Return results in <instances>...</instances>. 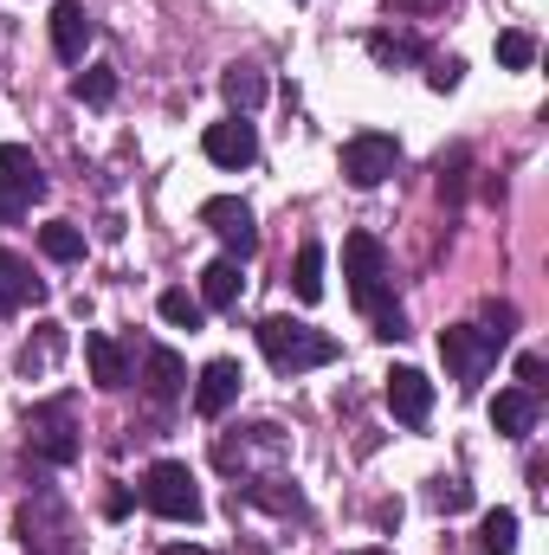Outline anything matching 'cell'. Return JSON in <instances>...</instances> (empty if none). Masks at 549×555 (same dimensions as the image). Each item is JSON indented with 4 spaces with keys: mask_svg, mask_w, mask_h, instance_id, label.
<instances>
[{
    "mask_svg": "<svg viewBox=\"0 0 549 555\" xmlns=\"http://www.w3.org/2000/svg\"><path fill=\"white\" fill-rule=\"evenodd\" d=\"M362 46H369V59H375V65H388V72L420 59V46H413V39H401V33H369Z\"/></svg>",
    "mask_w": 549,
    "mask_h": 555,
    "instance_id": "obj_25",
    "label": "cell"
},
{
    "mask_svg": "<svg viewBox=\"0 0 549 555\" xmlns=\"http://www.w3.org/2000/svg\"><path fill=\"white\" fill-rule=\"evenodd\" d=\"M478 323H485L491 336H505V343H511V330H518V304H485V310H478Z\"/></svg>",
    "mask_w": 549,
    "mask_h": 555,
    "instance_id": "obj_30",
    "label": "cell"
},
{
    "mask_svg": "<svg viewBox=\"0 0 549 555\" xmlns=\"http://www.w3.org/2000/svg\"><path fill=\"white\" fill-rule=\"evenodd\" d=\"M478 550L485 555H518V511H485V524H478Z\"/></svg>",
    "mask_w": 549,
    "mask_h": 555,
    "instance_id": "obj_22",
    "label": "cell"
},
{
    "mask_svg": "<svg viewBox=\"0 0 549 555\" xmlns=\"http://www.w3.org/2000/svg\"><path fill=\"white\" fill-rule=\"evenodd\" d=\"M240 382H246V375H240V362H227V356H220V362H207V369H201V382H194V414L220 420L233 401H240Z\"/></svg>",
    "mask_w": 549,
    "mask_h": 555,
    "instance_id": "obj_13",
    "label": "cell"
},
{
    "mask_svg": "<svg viewBox=\"0 0 549 555\" xmlns=\"http://www.w3.org/2000/svg\"><path fill=\"white\" fill-rule=\"evenodd\" d=\"M142 395H149L155 408H175V401L188 395V362H181L175 349H162V343H155V349L142 356Z\"/></svg>",
    "mask_w": 549,
    "mask_h": 555,
    "instance_id": "obj_12",
    "label": "cell"
},
{
    "mask_svg": "<svg viewBox=\"0 0 549 555\" xmlns=\"http://www.w3.org/2000/svg\"><path fill=\"white\" fill-rule=\"evenodd\" d=\"M214 465L227 472V478H272L278 465H284V433L278 426H240V433H227L220 446H214Z\"/></svg>",
    "mask_w": 549,
    "mask_h": 555,
    "instance_id": "obj_5",
    "label": "cell"
},
{
    "mask_svg": "<svg viewBox=\"0 0 549 555\" xmlns=\"http://www.w3.org/2000/svg\"><path fill=\"white\" fill-rule=\"evenodd\" d=\"M433 7H446V0H388V13H433Z\"/></svg>",
    "mask_w": 549,
    "mask_h": 555,
    "instance_id": "obj_34",
    "label": "cell"
},
{
    "mask_svg": "<svg viewBox=\"0 0 549 555\" xmlns=\"http://www.w3.org/2000/svg\"><path fill=\"white\" fill-rule=\"evenodd\" d=\"M253 336H259V349H266V362H272L278 375H304V369H323V362L343 356L336 336H323V330H310L297 317H266Z\"/></svg>",
    "mask_w": 549,
    "mask_h": 555,
    "instance_id": "obj_2",
    "label": "cell"
},
{
    "mask_svg": "<svg viewBox=\"0 0 549 555\" xmlns=\"http://www.w3.org/2000/svg\"><path fill=\"white\" fill-rule=\"evenodd\" d=\"M291 291H297L304 304H317V297H323V246H297V266H291Z\"/></svg>",
    "mask_w": 549,
    "mask_h": 555,
    "instance_id": "obj_23",
    "label": "cell"
},
{
    "mask_svg": "<svg viewBox=\"0 0 549 555\" xmlns=\"http://www.w3.org/2000/svg\"><path fill=\"white\" fill-rule=\"evenodd\" d=\"M33 201H46V168L33 162V149L0 142V227H13Z\"/></svg>",
    "mask_w": 549,
    "mask_h": 555,
    "instance_id": "obj_8",
    "label": "cell"
},
{
    "mask_svg": "<svg viewBox=\"0 0 549 555\" xmlns=\"http://www.w3.org/2000/svg\"><path fill=\"white\" fill-rule=\"evenodd\" d=\"M39 246H46V259H59V266L85 259V233H78L72 220H52V227H39Z\"/></svg>",
    "mask_w": 549,
    "mask_h": 555,
    "instance_id": "obj_24",
    "label": "cell"
},
{
    "mask_svg": "<svg viewBox=\"0 0 549 555\" xmlns=\"http://www.w3.org/2000/svg\"><path fill=\"white\" fill-rule=\"evenodd\" d=\"M395 168H401V142L395 137L362 130V137L343 142V175H349V188H382Z\"/></svg>",
    "mask_w": 549,
    "mask_h": 555,
    "instance_id": "obj_10",
    "label": "cell"
},
{
    "mask_svg": "<svg viewBox=\"0 0 549 555\" xmlns=\"http://www.w3.org/2000/svg\"><path fill=\"white\" fill-rule=\"evenodd\" d=\"M266 91H272V85H266V72H259V65H227V72H220V98L233 104V117L259 111V104H266Z\"/></svg>",
    "mask_w": 549,
    "mask_h": 555,
    "instance_id": "obj_19",
    "label": "cell"
},
{
    "mask_svg": "<svg viewBox=\"0 0 549 555\" xmlns=\"http://www.w3.org/2000/svg\"><path fill=\"white\" fill-rule=\"evenodd\" d=\"M59 356H65V323H39V336H33V343L20 349V362H13V369H20V375L33 382V375H46V369H52Z\"/></svg>",
    "mask_w": 549,
    "mask_h": 555,
    "instance_id": "obj_21",
    "label": "cell"
},
{
    "mask_svg": "<svg viewBox=\"0 0 549 555\" xmlns=\"http://www.w3.org/2000/svg\"><path fill=\"white\" fill-rule=\"evenodd\" d=\"M343 272H349L356 310H369L375 336H382V343H401V336H408V317H401V304H395V291H388V253H382V240H375V233H349V240H343Z\"/></svg>",
    "mask_w": 549,
    "mask_h": 555,
    "instance_id": "obj_1",
    "label": "cell"
},
{
    "mask_svg": "<svg viewBox=\"0 0 549 555\" xmlns=\"http://www.w3.org/2000/svg\"><path fill=\"white\" fill-rule=\"evenodd\" d=\"M72 91H78V104H91V111H104V104L117 98V72H111V65H91V72H85V78H78Z\"/></svg>",
    "mask_w": 549,
    "mask_h": 555,
    "instance_id": "obj_27",
    "label": "cell"
},
{
    "mask_svg": "<svg viewBox=\"0 0 549 555\" xmlns=\"http://www.w3.org/2000/svg\"><path fill=\"white\" fill-rule=\"evenodd\" d=\"M91 39H98V26H91L85 0H59V7H52V52H59L65 65H78Z\"/></svg>",
    "mask_w": 549,
    "mask_h": 555,
    "instance_id": "obj_15",
    "label": "cell"
},
{
    "mask_svg": "<svg viewBox=\"0 0 549 555\" xmlns=\"http://www.w3.org/2000/svg\"><path fill=\"white\" fill-rule=\"evenodd\" d=\"M162 323H175V330H201L207 323V310H201V297H188V291H162Z\"/></svg>",
    "mask_w": 549,
    "mask_h": 555,
    "instance_id": "obj_26",
    "label": "cell"
},
{
    "mask_svg": "<svg viewBox=\"0 0 549 555\" xmlns=\"http://www.w3.org/2000/svg\"><path fill=\"white\" fill-rule=\"evenodd\" d=\"M162 555H201V550H162Z\"/></svg>",
    "mask_w": 549,
    "mask_h": 555,
    "instance_id": "obj_35",
    "label": "cell"
},
{
    "mask_svg": "<svg viewBox=\"0 0 549 555\" xmlns=\"http://www.w3.org/2000/svg\"><path fill=\"white\" fill-rule=\"evenodd\" d=\"M537 414H544V401H537V395H524V388H505V395L491 401V426H498L505 439H531Z\"/></svg>",
    "mask_w": 549,
    "mask_h": 555,
    "instance_id": "obj_18",
    "label": "cell"
},
{
    "mask_svg": "<svg viewBox=\"0 0 549 555\" xmlns=\"http://www.w3.org/2000/svg\"><path fill=\"white\" fill-rule=\"evenodd\" d=\"M201 149H207L214 168H253V162H259V130H253L246 117H227V124H214V130L201 137Z\"/></svg>",
    "mask_w": 549,
    "mask_h": 555,
    "instance_id": "obj_11",
    "label": "cell"
},
{
    "mask_svg": "<svg viewBox=\"0 0 549 555\" xmlns=\"http://www.w3.org/2000/svg\"><path fill=\"white\" fill-rule=\"evenodd\" d=\"M388 414L401 426H426L433 414V382L420 369H388Z\"/></svg>",
    "mask_w": 549,
    "mask_h": 555,
    "instance_id": "obj_14",
    "label": "cell"
},
{
    "mask_svg": "<svg viewBox=\"0 0 549 555\" xmlns=\"http://www.w3.org/2000/svg\"><path fill=\"white\" fill-rule=\"evenodd\" d=\"M465 504H472V485H459V478L433 485V511H465Z\"/></svg>",
    "mask_w": 549,
    "mask_h": 555,
    "instance_id": "obj_31",
    "label": "cell"
},
{
    "mask_svg": "<svg viewBox=\"0 0 549 555\" xmlns=\"http://www.w3.org/2000/svg\"><path fill=\"white\" fill-rule=\"evenodd\" d=\"M142 504L155 511V517H168V524H201V485H194V472L181 465V459H155L149 472H142Z\"/></svg>",
    "mask_w": 549,
    "mask_h": 555,
    "instance_id": "obj_4",
    "label": "cell"
},
{
    "mask_svg": "<svg viewBox=\"0 0 549 555\" xmlns=\"http://www.w3.org/2000/svg\"><path fill=\"white\" fill-rule=\"evenodd\" d=\"M544 375H549L544 356H518V382H524V395H537V401H544V388H549Z\"/></svg>",
    "mask_w": 549,
    "mask_h": 555,
    "instance_id": "obj_32",
    "label": "cell"
},
{
    "mask_svg": "<svg viewBox=\"0 0 549 555\" xmlns=\"http://www.w3.org/2000/svg\"><path fill=\"white\" fill-rule=\"evenodd\" d=\"M356 555H388V550H356Z\"/></svg>",
    "mask_w": 549,
    "mask_h": 555,
    "instance_id": "obj_36",
    "label": "cell"
},
{
    "mask_svg": "<svg viewBox=\"0 0 549 555\" xmlns=\"http://www.w3.org/2000/svg\"><path fill=\"white\" fill-rule=\"evenodd\" d=\"M498 349H505V336H491L485 323H446L439 330V356H446V369H452L459 388L485 382V369L498 362Z\"/></svg>",
    "mask_w": 549,
    "mask_h": 555,
    "instance_id": "obj_6",
    "label": "cell"
},
{
    "mask_svg": "<svg viewBox=\"0 0 549 555\" xmlns=\"http://www.w3.org/2000/svg\"><path fill=\"white\" fill-rule=\"evenodd\" d=\"M46 297V278H33V266L20 253L0 246V317H13L20 304H39Z\"/></svg>",
    "mask_w": 549,
    "mask_h": 555,
    "instance_id": "obj_16",
    "label": "cell"
},
{
    "mask_svg": "<svg viewBox=\"0 0 549 555\" xmlns=\"http://www.w3.org/2000/svg\"><path fill=\"white\" fill-rule=\"evenodd\" d=\"M201 227H207V233L227 246V259H240V266L259 253V220H253V207L233 201V194H214V201L201 207Z\"/></svg>",
    "mask_w": 549,
    "mask_h": 555,
    "instance_id": "obj_9",
    "label": "cell"
},
{
    "mask_svg": "<svg viewBox=\"0 0 549 555\" xmlns=\"http://www.w3.org/2000/svg\"><path fill=\"white\" fill-rule=\"evenodd\" d=\"M26 452L39 465H72L85 452V439H78V401L72 395H52V401H39L26 414Z\"/></svg>",
    "mask_w": 549,
    "mask_h": 555,
    "instance_id": "obj_3",
    "label": "cell"
},
{
    "mask_svg": "<svg viewBox=\"0 0 549 555\" xmlns=\"http://www.w3.org/2000/svg\"><path fill=\"white\" fill-rule=\"evenodd\" d=\"M240 291H246L240 259H214V266L201 272V310H233V304H240Z\"/></svg>",
    "mask_w": 549,
    "mask_h": 555,
    "instance_id": "obj_20",
    "label": "cell"
},
{
    "mask_svg": "<svg viewBox=\"0 0 549 555\" xmlns=\"http://www.w3.org/2000/svg\"><path fill=\"white\" fill-rule=\"evenodd\" d=\"M459 78H465V65H459V59H433V72H426V85H433V91H459Z\"/></svg>",
    "mask_w": 549,
    "mask_h": 555,
    "instance_id": "obj_33",
    "label": "cell"
},
{
    "mask_svg": "<svg viewBox=\"0 0 549 555\" xmlns=\"http://www.w3.org/2000/svg\"><path fill=\"white\" fill-rule=\"evenodd\" d=\"M531 59H537V39H531V33H498V65L524 72Z\"/></svg>",
    "mask_w": 549,
    "mask_h": 555,
    "instance_id": "obj_28",
    "label": "cell"
},
{
    "mask_svg": "<svg viewBox=\"0 0 549 555\" xmlns=\"http://www.w3.org/2000/svg\"><path fill=\"white\" fill-rule=\"evenodd\" d=\"M439 194H446V201H459V194H465V149L439 155Z\"/></svg>",
    "mask_w": 549,
    "mask_h": 555,
    "instance_id": "obj_29",
    "label": "cell"
},
{
    "mask_svg": "<svg viewBox=\"0 0 549 555\" xmlns=\"http://www.w3.org/2000/svg\"><path fill=\"white\" fill-rule=\"evenodd\" d=\"M85 362H91V382L98 388H130V349L117 336H85Z\"/></svg>",
    "mask_w": 549,
    "mask_h": 555,
    "instance_id": "obj_17",
    "label": "cell"
},
{
    "mask_svg": "<svg viewBox=\"0 0 549 555\" xmlns=\"http://www.w3.org/2000/svg\"><path fill=\"white\" fill-rule=\"evenodd\" d=\"M20 543H26V555H72L78 550V524H72V511L52 491H39L20 511Z\"/></svg>",
    "mask_w": 549,
    "mask_h": 555,
    "instance_id": "obj_7",
    "label": "cell"
}]
</instances>
